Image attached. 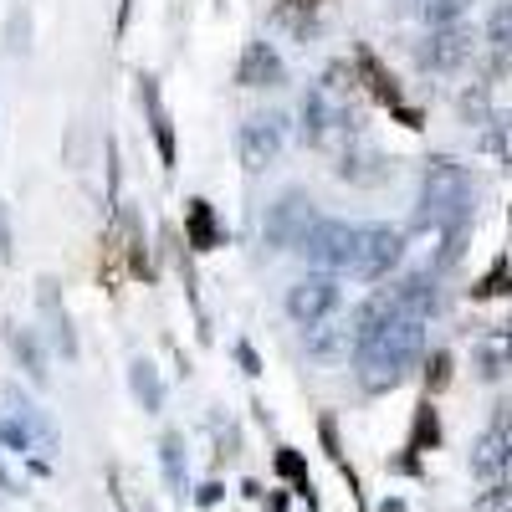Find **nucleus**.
Listing matches in <instances>:
<instances>
[{
	"label": "nucleus",
	"mask_w": 512,
	"mask_h": 512,
	"mask_svg": "<svg viewBox=\"0 0 512 512\" xmlns=\"http://www.w3.org/2000/svg\"><path fill=\"white\" fill-rule=\"evenodd\" d=\"M425 354V323L400 313L390 303V292H379L374 303L359 308L354 318V364L364 390H395V384L415 369V359Z\"/></svg>",
	"instance_id": "f257e3e1"
},
{
	"label": "nucleus",
	"mask_w": 512,
	"mask_h": 512,
	"mask_svg": "<svg viewBox=\"0 0 512 512\" xmlns=\"http://www.w3.org/2000/svg\"><path fill=\"white\" fill-rule=\"evenodd\" d=\"M472 200L477 185L472 175L456 164V159H431L420 175V210H415V226L420 231H461L472 221Z\"/></svg>",
	"instance_id": "f03ea898"
},
{
	"label": "nucleus",
	"mask_w": 512,
	"mask_h": 512,
	"mask_svg": "<svg viewBox=\"0 0 512 512\" xmlns=\"http://www.w3.org/2000/svg\"><path fill=\"white\" fill-rule=\"evenodd\" d=\"M318 221H323V216H318L313 195H303V190H287V195H277V200L267 205L262 241H267L272 251H303Z\"/></svg>",
	"instance_id": "7ed1b4c3"
},
{
	"label": "nucleus",
	"mask_w": 512,
	"mask_h": 512,
	"mask_svg": "<svg viewBox=\"0 0 512 512\" xmlns=\"http://www.w3.org/2000/svg\"><path fill=\"white\" fill-rule=\"evenodd\" d=\"M282 144H287V118L282 113H251L236 134V149H241V164L251 175H262L282 159Z\"/></svg>",
	"instance_id": "20e7f679"
},
{
	"label": "nucleus",
	"mask_w": 512,
	"mask_h": 512,
	"mask_svg": "<svg viewBox=\"0 0 512 512\" xmlns=\"http://www.w3.org/2000/svg\"><path fill=\"white\" fill-rule=\"evenodd\" d=\"M303 139H308L313 149H333V144L354 139V118H349V108L338 103V98H328L323 88H313V93L303 98Z\"/></svg>",
	"instance_id": "39448f33"
},
{
	"label": "nucleus",
	"mask_w": 512,
	"mask_h": 512,
	"mask_svg": "<svg viewBox=\"0 0 512 512\" xmlns=\"http://www.w3.org/2000/svg\"><path fill=\"white\" fill-rule=\"evenodd\" d=\"M338 303H344V287H338L328 272L292 282V292H287V313H292V323H303V328L328 323V318L338 313Z\"/></svg>",
	"instance_id": "423d86ee"
},
{
	"label": "nucleus",
	"mask_w": 512,
	"mask_h": 512,
	"mask_svg": "<svg viewBox=\"0 0 512 512\" xmlns=\"http://www.w3.org/2000/svg\"><path fill=\"white\" fill-rule=\"evenodd\" d=\"M303 251H308V262H318L323 272H354L359 226H349V221H318Z\"/></svg>",
	"instance_id": "0eeeda50"
},
{
	"label": "nucleus",
	"mask_w": 512,
	"mask_h": 512,
	"mask_svg": "<svg viewBox=\"0 0 512 512\" xmlns=\"http://www.w3.org/2000/svg\"><path fill=\"white\" fill-rule=\"evenodd\" d=\"M405 256V231L395 226H359V256H354V277L379 282L390 277V267Z\"/></svg>",
	"instance_id": "6e6552de"
},
{
	"label": "nucleus",
	"mask_w": 512,
	"mask_h": 512,
	"mask_svg": "<svg viewBox=\"0 0 512 512\" xmlns=\"http://www.w3.org/2000/svg\"><path fill=\"white\" fill-rule=\"evenodd\" d=\"M466 57H472V31L466 26H431V36L415 47V62L425 67V72H456V67H466Z\"/></svg>",
	"instance_id": "1a4fd4ad"
},
{
	"label": "nucleus",
	"mask_w": 512,
	"mask_h": 512,
	"mask_svg": "<svg viewBox=\"0 0 512 512\" xmlns=\"http://www.w3.org/2000/svg\"><path fill=\"white\" fill-rule=\"evenodd\" d=\"M236 82H241V88H282L287 67H282L272 41H246V52L236 62Z\"/></svg>",
	"instance_id": "9d476101"
},
{
	"label": "nucleus",
	"mask_w": 512,
	"mask_h": 512,
	"mask_svg": "<svg viewBox=\"0 0 512 512\" xmlns=\"http://www.w3.org/2000/svg\"><path fill=\"white\" fill-rule=\"evenodd\" d=\"M390 303H395L400 313L420 318V323H431V318L441 313V292H436V277H431V272H410V277H400V282L390 287Z\"/></svg>",
	"instance_id": "9b49d317"
},
{
	"label": "nucleus",
	"mask_w": 512,
	"mask_h": 512,
	"mask_svg": "<svg viewBox=\"0 0 512 512\" xmlns=\"http://www.w3.org/2000/svg\"><path fill=\"white\" fill-rule=\"evenodd\" d=\"M472 472L477 477H487V482H502V472H512V436L507 431H492L487 436H477V446H472Z\"/></svg>",
	"instance_id": "f8f14e48"
},
{
	"label": "nucleus",
	"mask_w": 512,
	"mask_h": 512,
	"mask_svg": "<svg viewBox=\"0 0 512 512\" xmlns=\"http://www.w3.org/2000/svg\"><path fill=\"white\" fill-rule=\"evenodd\" d=\"M144 88H139V98H144V108H149V123H154V144H159V159H164V169H175V128H169V113H164V103H159V82L154 77H139Z\"/></svg>",
	"instance_id": "ddd939ff"
},
{
	"label": "nucleus",
	"mask_w": 512,
	"mask_h": 512,
	"mask_svg": "<svg viewBox=\"0 0 512 512\" xmlns=\"http://www.w3.org/2000/svg\"><path fill=\"white\" fill-rule=\"evenodd\" d=\"M507 369H512V338H507V328L482 333L477 338V374L482 379H502Z\"/></svg>",
	"instance_id": "4468645a"
},
{
	"label": "nucleus",
	"mask_w": 512,
	"mask_h": 512,
	"mask_svg": "<svg viewBox=\"0 0 512 512\" xmlns=\"http://www.w3.org/2000/svg\"><path fill=\"white\" fill-rule=\"evenodd\" d=\"M349 344H354V328L349 323H318V328H308V354L313 359H344L349 354Z\"/></svg>",
	"instance_id": "2eb2a0df"
},
{
	"label": "nucleus",
	"mask_w": 512,
	"mask_h": 512,
	"mask_svg": "<svg viewBox=\"0 0 512 512\" xmlns=\"http://www.w3.org/2000/svg\"><path fill=\"white\" fill-rule=\"evenodd\" d=\"M338 175L354 180V185H379L384 175H390V164H384L379 154H369V149H359V154H344V159H338Z\"/></svg>",
	"instance_id": "dca6fc26"
},
{
	"label": "nucleus",
	"mask_w": 512,
	"mask_h": 512,
	"mask_svg": "<svg viewBox=\"0 0 512 512\" xmlns=\"http://www.w3.org/2000/svg\"><path fill=\"white\" fill-rule=\"evenodd\" d=\"M128 384H134V400L144 410H164V384H159V369L149 359H134V369H128Z\"/></svg>",
	"instance_id": "f3484780"
},
{
	"label": "nucleus",
	"mask_w": 512,
	"mask_h": 512,
	"mask_svg": "<svg viewBox=\"0 0 512 512\" xmlns=\"http://www.w3.org/2000/svg\"><path fill=\"white\" fill-rule=\"evenodd\" d=\"M185 226H190V246H195V251H210V246L221 241V231H216V221H210V205H205V200H190Z\"/></svg>",
	"instance_id": "a211bd4d"
},
{
	"label": "nucleus",
	"mask_w": 512,
	"mask_h": 512,
	"mask_svg": "<svg viewBox=\"0 0 512 512\" xmlns=\"http://www.w3.org/2000/svg\"><path fill=\"white\" fill-rule=\"evenodd\" d=\"M6 405H11V420H21L26 425V431L41 441V446H52V425H47V415H41L31 400H21L16 390H6Z\"/></svg>",
	"instance_id": "6ab92c4d"
},
{
	"label": "nucleus",
	"mask_w": 512,
	"mask_h": 512,
	"mask_svg": "<svg viewBox=\"0 0 512 512\" xmlns=\"http://www.w3.org/2000/svg\"><path fill=\"white\" fill-rule=\"evenodd\" d=\"M11 349H16V359L26 364V374H31L36 384H47V359H41V344H36L31 328H16V333H11Z\"/></svg>",
	"instance_id": "aec40b11"
},
{
	"label": "nucleus",
	"mask_w": 512,
	"mask_h": 512,
	"mask_svg": "<svg viewBox=\"0 0 512 512\" xmlns=\"http://www.w3.org/2000/svg\"><path fill=\"white\" fill-rule=\"evenodd\" d=\"M482 149H487L492 159L512 164V113H497V118L487 123V134H482Z\"/></svg>",
	"instance_id": "412c9836"
},
{
	"label": "nucleus",
	"mask_w": 512,
	"mask_h": 512,
	"mask_svg": "<svg viewBox=\"0 0 512 512\" xmlns=\"http://www.w3.org/2000/svg\"><path fill=\"white\" fill-rule=\"evenodd\" d=\"M159 461H164L169 487L185 492V441H180V436H164V441H159Z\"/></svg>",
	"instance_id": "4be33fe9"
},
{
	"label": "nucleus",
	"mask_w": 512,
	"mask_h": 512,
	"mask_svg": "<svg viewBox=\"0 0 512 512\" xmlns=\"http://www.w3.org/2000/svg\"><path fill=\"white\" fill-rule=\"evenodd\" d=\"M108 487H113V502H118L123 512H154V507H149V497H139V487L128 482L123 466H113V472H108Z\"/></svg>",
	"instance_id": "5701e85b"
},
{
	"label": "nucleus",
	"mask_w": 512,
	"mask_h": 512,
	"mask_svg": "<svg viewBox=\"0 0 512 512\" xmlns=\"http://www.w3.org/2000/svg\"><path fill=\"white\" fill-rule=\"evenodd\" d=\"M472 0H415V16L425 21V26H451Z\"/></svg>",
	"instance_id": "b1692460"
},
{
	"label": "nucleus",
	"mask_w": 512,
	"mask_h": 512,
	"mask_svg": "<svg viewBox=\"0 0 512 512\" xmlns=\"http://www.w3.org/2000/svg\"><path fill=\"white\" fill-rule=\"evenodd\" d=\"M277 472H282L297 492H303V497L313 502V482H308V466H303V456H297V451H277Z\"/></svg>",
	"instance_id": "393cba45"
},
{
	"label": "nucleus",
	"mask_w": 512,
	"mask_h": 512,
	"mask_svg": "<svg viewBox=\"0 0 512 512\" xmlns=\"http://www.w3.org/2000/svg\"><path fill=\"white\" fill-rule=\"evenodd\" d=\"M359 67H364V77H369L374 98H384V103H400V88H395V77H384V72H379V62H374L369 52H359Z\"/></svg>",
	"instance_id": "a878e982"
},
{
	"label": "nucleus",
	"mask_w": 512,
	"mask_h": 512,
	"mask_svg": "<svg viewBox=\"0 0 512 512\" xmlns=\"http://www.w3.org/2000/svg\"><path fill=\"white\" fill-rule=\"evenodd\" d=\"M436 441H441L436 410H431V405H420V415H415V436H410V451H425V446H436Z\"/></svg>",
	"instance_id": "bb28decb"
},
{
	"label": "nucleus",
	"mask_w": 512,
	"mask_h": 512,
	"mask_svg": "<svg viewBox=\"0 0 512 512\" xmlns=\"http://www.w3.org/2000/svg\"><path fill=\"white\" fill-rule=\"evenodd\" d=\"M472 512H512V482H492L487 492H477Z\"/></svg>",
	"instance_id": "cd10ccee"
},
{
	"label": "nucleus",
	"mask_w": 512,
	"mask_h": 512,
	"mask_svg": "<svg viewBox=\"0 0 512 512\" xmlns=\"http://www.w3.org/2000/svg\"><path fill=\"white\" fill-rule=\"evenodd\" d=\"M487 36H492V47H497V52H512V0L492 11V21H487Z\"/></svg>",
	"instance_id": "c85d7f7f"
},
{
	"label": "nucleus",
	"mask_w": 512,
	"mask_h": 512,
	"mask_svg": "<svg viewBox=\"0 0 512 512\" xmlns=\"http://www.w3.org/2000/svg\"><path fill=\"white\" fill-rule=\"evenodd\" d=\"M451 384V354H431V364H425V390H446Z\"/></svg>",
	"instance_id": "c756f323"
},
{
	"label": "nucleus",
	"mask_w": 512,
	"mask_h": 512,
	"mask_svg": "<svg viewBox=\"0 0 512 512\" xmlns=\"http://www.w3.org/2000/svg\"><path fill=\"white\" fill-rule=\"evenodd\" d=\"M492 425H497V431H507V436H512V395H507V400L497 405V420H492Z\"/></svg>",
	"instance_id": "7c9ffc66"
},
{
	"label": "nucleus",
	"mask_w": 512,
	"mask_h": 512,
	"mask_svg": "<svg viewBox=\"0 0 512 512\" xmlns=\"http://www.w3.org/2000/svg\"><path fill=\"white\" fill-rule=\"evenodd\" d=\"M287 6H318V0H287Z\"/></svg>",
	"instance_id": "2f4dec72"
},
{
	"label": "nucleus",
	"mask_w": 512,
	"mask_h": 512,
	"mask_svg": "<svg viewBox=\"0 0 512 512\" xmlns=\"http://www.w3.org/2000/svg\"><path fill=\"white\" fill-rule=\"evenodd\" d=\"M502 328H507V338H512V318H507V323H502Z\"/></svg>",
	"instance_id": "473e14b6"
}]
</instances>
